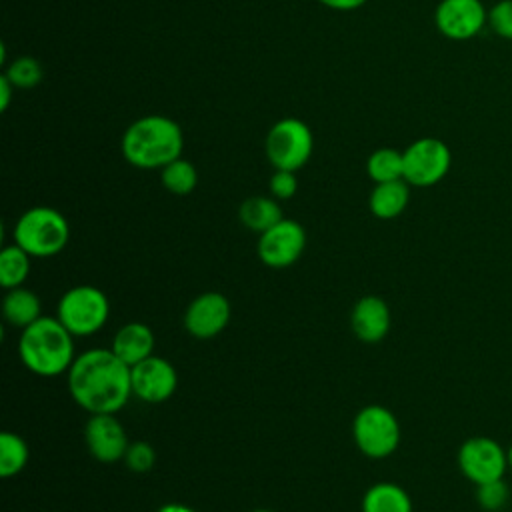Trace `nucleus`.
Returning <instances> with one entry per match:
<instances>
[{
	"instance_id": "f257e3e1",
	"label": "nucleus",
	"mask_w": 512,
	"mask_h": 512,
	"mask_svg": "<svg viewBox=\"0 0 512 512\" xmlns=\"http://www.w3.org/2000/svg\"><path fill=\"white\" fill-rule=\"evenodd\" d=\"M68 390L90 414H116L132 396V370L112 348H90L70 366Z\"/></svg>"
},
{
	"instance_id": "f03ea898",
	"label": "nucleus",
	"mask_w": 512,
	"mask_h": 512,
	"mask_svg": "<svg viewBox=\"0 0 512 512\" xmlns=\"http://www.w3.org/2000/svg\"><path fill=\"white\" fill-rule=\"evenodd\" d=\"M182 150V128L176 120L164 114H146L134 120L120 140L124 160L142 170H160L180 158Z\"/></svg>"
},
{
	"instance_id": "7ed1b4c3",
	"label": "nucleus",
	"mask_w": 512,
	"mask_h": 512,
	"mask_svg": "<svg viewBox=\"0 0 512 512\" xmlns=\"http://www.w3.org/2000/svg\"><path fill=\"white\" fill-rule=\"evenodd\" d=\"M18 354L30 372L46 378L60 376L76 358L74 334L58 318L40 316L22 330Z\"/></svg>"
},
{
	"instance_id": "20e7f679",
	"label": "nucleus",
	"mask_w": 512,
	"mask_h": 512,
	"mask_svg": "<svg viewBox=\"0 0 512 512\" xmlns=\"http://www.w3.org/2000/svg\"><path fill=\"white\" fill-rule=\"evenodd\" d=\"M12 238L32 258H50L66 248L70 226L56 208L34 206L16 220Z\"/></svg>"
},
{
	"instance_id": "39448f33",
	"label": "nucleus",
	"mask_w": 512,
	"mask_h": 512,
	"mask_svg": "<svg viewBox=\"0 0 512 512\" xmlns=\"http://www.w3.org/2000/svg\"><path fill=\"white\" fill-rule=\"evenodd\" d=\"M110 316L108 296L90 284H80L66 290L56 306V318L74 336H92L100 332Z\"/></svg>"
},
{
	"instance_id": "423d86ee",
	"label": "nucleus",
	"mask_w": 512,
	"mask_h": 512,
	"mask_svg": "<svg viewBox=\"0 0 512 512\" xmlns=\"http://www.w3.org/2000/svg\"><path fill=\"white\" fill-rule=\"evenodd\" d=\"M314 136L300 118H282L274 122L264 140V152L274 170L298 172L310 160Z\"/></svg>"
},
{
	"instance_id": "0eeeda50",
	"label": "nucleus",
	"mask_w": 512,
	"mask_h": 512,
	"mask_svg": "<svg viewBox=\"0 0 512 512\" xmlns=\"http://www.w3.org/2000/svg\"><path fill=\"white\" fill-rule=\"evenodd\" d=\"M352 438L364 456L382 460L400 444L398 418L380 404H368L354 416Z\"/></svg>"
},
{
	"instance_id": "6e6552de",
	"label": "nucleus",
	"mask_w": 512,
	"mask_h": 512,
	"mask_svg": "<svg viewBox=\"0 0 512 512\" xmlns=\"http://www.w3.org/2000/svg\"><path fill=\"white\" fill-rule=\"evenodd\" d=\"M404 180L416 188H428L446 178L452 166L448 144L434 136L410 142L404 150Z\"/></svg>"
},
{
	"instance_id": "1a4fd4ad",
	"label": "nucleus",
	"mask_w": 512,
	"mask_h": 512,
	"mask_svg": "<svg viewBox=\"0 0 512 512\" xmlns=\"http://www.w3.org/2000/svg\"><path fill=\"white\" fill-rule=\"evenodd\" d=\"M456 462L464 478L476 486L504 478L508 468L506 450L490 436L466 438L458 448Z\"/></svg>"
},
{
	"instance_id": "9d476101",
	"label": "nucleus",
	"mask_w": 512,
	"mask_h": 512,
	"mask_svg": "<svg viewBox=\"0 0 512 512\" xmlns=\"http://www.w3.org/2000/svg\"><path fill=\"white\" fill-rule=\"evenodd\" d=\"M434 24L444 38L466 42L488 26V8L482 0H440L434 10Z\"/></svg>"
},
{
	"instance_id": "9b49d317",
	"label": "nucleus",
	"mask_w": 512,
	"mask_h": 512,
	"mask_svg": "<svg viewBox=\"0 0 512 512\" xmlns=\"http://www.w3.org/2000/svg\"><path fill=\"white\" fill-rule=\"evenodd\" d=\"M306 248V230L292 218H282L258 238V258L268 268L292 266Z\"/></svg>"
},
{
	"instance_id": "f8f14e48",
	"label": "nucleus",
	"mask_w": 512,
	"mask_h": 512,
	"mask_svg": "<svg viewBox=\"0 0 512 512\" xmlns=\"http://www.w3.org/2000/svg\"><path fill=\"white\" fill-rule=\"evenodd\" d=\"M132 370V396L142 402L158 404L168 400L178 386V372L170 360L162 356H148Z\"/></svg>"
},
{
	"instance_id": "ddd939ff",
	"label": "nucleus",
	"mask_w": 512,
	"mask_h": 512,
	"mask_svg": "<svg viewBox=\"0 0 512 512\" xmlns=\"http://www.w3.org/2000/svg\"><path fill=\"white\" fill-rule=\"evenodd\" d=\"M230 314V302L222 292H202L188 304L184 328L194 338H214L228 326Z\"/></svg>"
},
{
	"instance_id": "4468645a",
	"label": "nucleus",
	"mask_w": 512,
	"mask_h": 512,
	"mask_svg": "<svg viewBox=\"0 0 512 512\" xmlns=\"http://www.w3.org/2000/svg\"><path fill=\"white\" fill-rule=\"evenodd\" d=\"M84 438L92 458L104 464L124 460V454L130 446L128 434L116 414H90Z\"/></svg>"
},
{
	"instance_id": "2eb2a0df",
	"label": "nucleus",
	"mask_w": 512,
	"mask_h": 512,
	"mask_svg": "<svg viewBox=\"0 0 512 512\" xmlns=\"http://www.w3.org/2000/svg\"><path fill=\"white\" fill-rule=\"evenodd\" d=\"M350 322L358 340L366 344H376L390 330V308L380 296H362L352 308Z\"/></svg>"
},
{
	"instance_id": "dca6fc26",
	"label": "nucleus",
	"mask_w": 512,
	"mask_h": 512,
	"mask_svg": "<svg viewBox=\"0 0 512 512\" xmlns=\"http://www.w3.org/2000/svg\"><path fill=\"white\" fill-rule=\"evenodd\" d=\"M110 348L124 364L132 368L152 356L154 332L144 322H128L116 330Z\"/></svg>"
},
{
	"instance_id": "f3484780",
	"label": "nucleus",
	"mask_w": 512,
	"mask_h": 512,
	"mask_svg": "<svg viewBox=\"0 0 512 512\" xmlns=\"http://www.w3.org/2000/svg\"><path fill=\"white\" fill-rule=\"evenodd\" d=\"M408 202H410V184L404 178H400V180L376 184L370 192L368 208L376 218L392 220L406 210Z\"/></svg>"
},
{
	"instance_id": "a211bd4d",
	"label": "nucleus",
	"mask_w": 512,
	"mask_h": 512,
	"mask_svg": "<svg viewBox=\"0 0 512 512\" xmlns=\"http://www.w3.org/2000/svg\"><path fill=\"white\" fill-rule=\"evenodd\" d=\"M40 312V298L32 290L24 286L6 290V296L2 298V316L10 326L24 330L42 316Z\"/></svg>"
},
{
	"instance_id": "6ab92c4d",
	"label": "nucleus",
	"mask_w": 512,
	"mask_h": 512,
	"mask_svg": "<svg viewBox=\"0 0 512 512\" xmlns=\"http://www.w3.org/2000/svg\"><path fill=\"white\" fill-rule=\"evenodd\" d=\"M362 512H412V498L400 484L378 482L364 492Z\"/></svg>"
},
{
	"instance_id": "aec40b11",
	"label": "nucleus",
	"mask_w": 512,
	"mask_h": 512,
	"mask_svg": "<svg viewBox=\"0 0 512 512\" xmlns=\"http://www.w3.org/2000/svg\"><path fill=\"white\" fill-rule=\"evenodd\" d=\"M238 218L248 230L262 234L276 222H280L284 216L274 196H250L240 204Z\"/></svg>"
},
{
	"instance_id": "412c9836",
	"label": "nucleus",
	"mask_w": 512,
	"mask_h": 512,
	"mask_svg": "<svg viewBox=\"0 0 512 512\" xmlns=\"http://www.w3.org/2000/svg\"><path fill=\"white\" fill-rule=\"evenodd\" d=\"M30 254L16 242L0 250V286L10 290L26 282L30 274Z\"/></svg>"
},
{
	"instance_id": "4be33fe9",
	"label": "nucleus",
	"mask_w": 512,
	"mask_h": 512,
	"mask_svg": "<svg viewBox=\"0 0 512 512\" xmlns=\"http://www.w3.org/2000/svg\"><path fill=\"white\" fill-rule=\"evenodd\" d=\"M366 172L376 184L400 180L404 178V154L396 148L382 146L368 156Z\"/></svg>"
},
{
	"instance_id": "5701e85b",
	"label": "nucleus",
	"mask_w": 512,
	"mask_h": 512,
	"mask_svg": "<svg viewBox=\"0 0 512 512\" xmlns=\"http://www.w3.org/2000/svg\"><path fill=\"white\" fill-rule=\"evenodd\" d=\"M30 450L22 436L16 432H2L0 434V476L12 478L24 470L28 464Z\"/></svg>"
},
{
	"instance_id": "b1692460",
	"label": "nucleus",
	"mask_w": 512,
	"mask_h": 512,
	"mask_svg": "<svg viewBox=\"0 0 512 512\" xmlns=\"http://www.w3.org/2000/svg\"><path fill=\"white\" fill-rule=\"evenodd\" d=\"M160 182L162 186L176 196L190 194L198 184V172L196 166L190 160H184L182 156L160 168Z\"/></svg>"
},
{
	"instance_id": "393cba45",
	"label": "nucleus",
	"mask_w": 512,
	"mask_h": 512,
	"mask_svg": "<svg viewBox=\"0 0 512 512\" xmlns=\"http://www.w3.org/2000/svg\"><path fill=\"white\" fill-rule=\"evenodd\" d=\"M4 74L8 76V80H10L16 88L28 90V88H34V86H38V84L42 82V78H44V68H42V64H40L36 58H32V56H18V58H14V60L6 66Z\"/></svg>"
},
{
	"instance_id": "a878e982",
	"label": "nucleus",
	"mask_w": 512,
	"mask_h": 512,
	"mask_svg": "<svg viewBox=\"0 0 512 512\" xmlns=\"http://www.w3.org/2000/svg\"><path fill=\"white\" fill-rule=\"evenodd\" d=\"M476 500H478L482 510L498 512L508 504L510 490H508V486L502 478L486 482V484H478L476 486Z\"/></svg>"
},
{
	"instance_id": "bb28decb",
	"label": "nucleus",
	"mask_w": 512,
	"mask_h": 512,
	"mask_svg": "<svg viewBox=\"0 0 512 512\" xmlns=\"http://www.w3.org/2000/svg\"><path fill=\"white\" fill-rule=\"evenodd\" d=\"M488 28L502 40H512V0H498L488 8Z\"/></svg>"
},
{
	"instance_id": "cd10ccee",
	"label": "nucleus",
	"mask_w": 512,
	"mask_h": 512,
	"mask_svg": "<svg viewBox=\"0 0 512 512\" xmlns=\"http://www.w3.org/2000/svg\"><path fill=\"white\" fill-rule=\"evenodd\" d=\"M124 464L136 472V474H144V472H150L156 464V452L154 448L144 442V440H138V442H130L126 454H124Z\"/></svg>"
},
{
	"instance_id": "c85d7f7f",
	"label": "nucleus",
	"mask_w": 512,
	"mask_h": 512,
	"mask_svg": "<svg viewBox=\"0 0 512 512\" xmlns=\"http://www.w3.org/2000/svg\"><path fill=\"white\" fill-rule=\"evenodd\" d=\"M268 190L276 200H288L298 190V178L296 172L290 170H274V174L268 180Z\"/></svg>"
},
{
	"instance_id": "c756f323",
	"label": "nucleus",
	"mask_w": 512,
	"mask_h": 512,
	"mask_svg": "<svg viewBox=\"0 0 512 512\" xmlns=\"http://www.w3.org/2000/svg\"><path fill=\"white\" fill-rule=\"evenodd\" d=\"M318 4L330 8V10H338V12H350V10H358L362 8L368 0H316Z\"/></svg>"
},
{
	"instance_id": "7c9ffc66",
	"label": "nucleus",
	"mask_w": 512,
	"mask_h": 512,
	"mask_svg": "<svg viewBox=\"0 0 512 512\" xmlns=\"http://www.w3.org/2000/svg\"><path fill=\"white\" fill-rule=\"evenodd\" d=\"M14 90H16V86L8 80L6 74H2V76H0V110H2V112L8 110V106H10L12 98H14V96H12Z\"/></svg>"
},
{
	"instance_id": "2f4dec72",
	"label": "nucleus",
	"mask_w": 512,
	"mask_h": 512,
	"mask_svg": "<svg viewBox=\"0 0 512 512\" xmlns=\"http://www.w3.org/2000/svg\"><path fill=\"white\" fill-rule=\"evenodd\" d=\"M156 512H196V510H192L190 506H186L182 502H168V504L160 506Z\"/></svg>"
},
{
	"instance_id": "473e14b6",
	"label": "nucleus",
	"mask_w": 512,
	"mask_h": 512,
	"mask_svg": "<svg viewBox=\"0 0 512 512\" xmlns=\"http://www.w3.org/2000/svg\"><path fill=\"white\" fill-rule=\"evenodd\" d=\"M506 456H508V468L512 470V444L508 446V450H506Z\"/></svg>"
},
{
	"instance_id": "72a5a7b5",
	"label": "nucleus",
	"mask_w": 512,
	"mask_h": 512,
	"mask_svg": "<svg viewBox=\"0 0 512 512\" xmlns=\"http://www.w3.org/2000/svg\"><path fill=\"white\" fill-rule=\"evenodd\" d=\"M250 512H272V510H266V508H256V510H250Z\"/></svg>"
}]
</instances>
